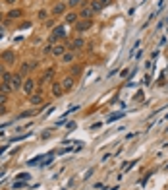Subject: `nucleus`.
<instances>
[{
  "label": "nucleus",
  "mask_w": 168,
  "mask_h": 190,
  "mask_svg": "<svg viewBox=\"0 0 168 190\" xmlns=\"http://www.w3.org/2000/svg\"><path fill=\"white\" fill-rule=\"evenodd\" d=\"M64 37H66L64 27L58 25V27H54V31H52V35H50V41H58V39H64Z\"/></svg>",
  "instance_id": "nucleus-1"
},
{
  "label": "nucleus",
  "mask_w": 168,
  "mask_h": 190,
  "mask_svg": "<svg viewBox=\"0 0 168 190\" xmlns=\"http://www.w3.org/2000/svg\"><path fill=\"white\" fill-rule=\"evenodd\" d=\"M14 60H16L14 51H4V53H2V62H4V64H14Z\"/></svg>",
  "instance_id": "nucleus-2"
},
{
  "label": "nucleus",
  "mask_w": 168,
  "mask_h": 190,
  "mask_svg": "<svg viewBox=\"0 0 168 190\" xmlns=\"http://www.w3.org/2000/svg\"><path fill=\"white\" fill-rule=\"evenodd\" d=\"M21 82H23V80H21V74H14L12 80H10V84H12L14 89H20V87H21Z\"/></svg>",
  "instance_id": "nucleus-3"
},
{
  "label": "nucleus",
  "mask_w": 168,
  "mask_h": 190,
  "mask_svg": "<svg viewBox=\"0 0 168 190\" xmlns=\"http://www.w3.org/2000/svg\"><path fill=\"white\" fill-rule=\"evenodd\" d=\"M91 27V20H85V21H79V23H75V31H87Z\"/></svg>",
  "instance_id": "nucleus-4"
},
{
  "label": "nucleus",
  "mask_w": 168,
  "mask_h": 190,
  "mask_svg": "<svg viewBox=\"0 0 168 190\" xmlns=\"http://www.w3.org/2000/svg\"><path fill=\"white\" fill-rule=\"evenodd\" d=\"M33 87H35V82H33L31 78H29V80H25V82H23V91H25L27 95H31Z\"/></svg>",
  "instance_id": "nucleus-5"
},
{
  "label": "nucleus",
  "mask_w": 168,
  "mask_h": 190,
  "mask_svg": "<svg viewBox=\"0 0 168 190\" xmlns=\"http://www.w3.org/2000/svg\"><path fill=\"white\" fill-rule=\"evenodd\" d=\"M52 54H54V56H64V54H66V47L64 45L52 47Z\"/></svg>",
  "instance_id": "nucleus-6"
},
{
  "label": "nucleus",
  "mask_w": 168,
  "mask_h": 190,
  "mask_svg": "<svg viewBox=\"0 0 168 190\" xmlns=\"http://www.w3.org/2000/svg\"><path fill=\"white\" fill-rule=\"evenodd\" d=\"M62 93H64V87H62V84H58V82H56V84H52V95L60 97Z\"/></svg>",
  "instance_id": "nucleus-7"
},
{
  "label": "nucleus",
  "mask_w": 168,
  "mask_h": 190,
  "mask_svg": "<svg viewBox=\"0 0 168 190\" xmlns=\"http://www.w3.org/2000/svg\"><path fill=\"white\" fill-rule=\"evenodd\" d=\"M0 91H2V93H10V91H14L12 84H10V82H6V80H2V85H0Z\"/></svg>",
  "instance_id": "nucleus-8"
},
{
  "label": "nucleus",
  "mask_w": 168,
  "mask_h": 190,
  "mask_svg": "<svg viewBox=\"0 0 168 190\" xmlns=\"http://www.w3.org/2000/svg\"><path fill=\"white\" fill-rule=\"evenodd\" d=\"M33 66H35V64H29V62H23V64H21V68H20V74H21V76H27V74H29V70H31Z\"/></svg>",
  "instance_id": "nucleus-9"
},
{
  "label": "nucleus",
  "mask_w": 168,
  "mask_h": 190,
  "mask_svg": "<svg viewBox=\"0 0 168 190\" xmlns=\"http://www.w3.org/2000/svg\"><path fill=\"white\" fill-rule=\"evenodd\" d=\"M62 87H64V89H71V87H73V78H71V76H66L64 82H62Z\"/></svg>",
  "instance_id": "nucleus-10"
},
{
  "label": "nucleus",
  "mask_w": 168,
  "mask_h": 190,
  "mask_svg": "<svg viewBox=\"0 0 168 190\" xmlns=\"http://www.w3.org/2000/svg\"><path fill=\"white\" fill-rule=\"evenodd\" d=\"M64 12H66L64 4H56V6L52 8V14H54V16H60V14H64Z\"/></svg>",
  "instance_id": "nucleus-11"
},
{
  "label": "nucleus",
  "mask_w": 168,
  "mask_h": 190,
  "mask_svg": "<svg viewBox=\"0 0 168 190\" xmlns=\"http://www.w3.org/2000/svg\"><path fill=\"white\" fill-rule=\"evenodd\" d=\"M83 45H85V41H83V39H73L70 47H71V49H81Z\"/></svg>",
  "instance_id": "nucleus-12"
},
{
  "label": "nucleus",
  "mask_w": 168,
  "mask_h": 190,
  "mask_svg": "<svg viewBox=\"0 0 168 190\" xmlns=\"http://www.w3.org/2000/svg\"><path fill=\"white\" fill-rule=\"evenodd\" d=\"M93 14V10H91V6H87V8H83L81 10V18H85V20H89V16Z\"/></svg>",
  "instance_id": "nucleus-13"
},
{
  "label": "nucleus",
  "mask_w": 168,
  "mask_h": 190,
  "mask_svg": "<svg viewBox=\"0 0 168 190\" xmlns=\"http://www.w3.org/2000/svg\"><path fill=\"white\" fill-rule=\"evenodd\" d=\"M31 103L33 105H41V103H43V97H41L39 93H35V95L31 97Z\"/></svg>",
  "instance_id": "nucleus-14"
},
{
  "label": "nucleus",
  "mask_w": 168,
  "mask_h": 190,
  "mask_svg": "<svg viewBox=\"0 0 168 190\" xmlns=\"http://www.w3.org/2000/svg\"><path fill=\"white\" fill-rule=\"evenodd\" d=\"M14 190H20V188H25V180H16V182L12 184Z\"/></svg>",
  "instance_id": "nucleus-15"
},
{
  "label": "nucleus",
  "mask_w": 168,
  "mask_h": 190,
  "mask_svg": "<svg viewBox=\"0 0 168 190\" xmlns=\"http://www.w3.org/2000/svg\"><path fill=\"white\" fill-rule=\"evenodd\" d=\"M101 2H99V0H93V2H91V10H93V12H99V10H101Z\"/></svg>",
  "instance_id": "nucleus-16"
},
{
  "label": "nucleus",
  "mask_w": 168,
  "mask_h": 190,
  "mask_svg": "<svg viewBox=\"0 0 168 190\" xmlns=\"http://www.w3.org/2000/svg\"><path fill=\"white\" fill-rule=\"evenodd\" d=\"M52 76H54V70L50 68V70H46V72H45V76H43V82H48V80H52Z\"/></svg>",
  "instance_id": "nucleus-17"
},
{
  "label": "nucleus",
  "mask_w": 168,
  "mask_h": 190,
  "mask_svg": "<svg viewBox=\"0 0 168 190\" xmlns=\"http://www.w3.org/2000/svg\"><path fill=\"white\" fill-rule=\"evenodd\" d=\"M78 18H79L78 14H68V16H66V21H70V23H73V21L78 20Z\"/></svg>",
  "instance_id": "nucleus-18"
},
{
  "label": "nucleus",
  "mask_w": 168,
  "mask_h": 190,
  "mask_svg": "<svg viewBox=\"0 0 168 190\" xmlns=\"http://www.w3.org/2000/svg\"><path fill=\"white\" fill-rule=\"evenodd\" d=\"M37 111H23V112H20L18 115V118H25V117H31V115H35Z\"/></svg>",
  "instance_id": "nucleus-19"
},
{
  "label": "nucleus",
  "mask_w": 168,
  "mask_h": 190,
  "mask_svg": "<svg viewBox=\"0 0 168 190\" xmlns=\"http://www.w3.org/2000/svg\"><path fill=\"white\" fill-rule=\"evenodd\" d=\"M23 138H29V132H25V134H20V136H14L12 142H20V140H23Z\"/></svg>",
  "instance_id": "nucleus-20"
},
{
  "label": "nucleus",
  "mask_w": 168,
  "mask_h": 190,
  "mask_svg": "<svg viewBox=\"0 0 168 190\" xmlns=\"http://www.w3.org/2000/svg\"><path fill=\"white\" fill-rule=\"evenodd\" d=\"M20 16H21V10H12L8 14V18H20Z\"/></svg>",
  "instance_id": "nucleus-21"
},
{
  "label": "nucleus",
  "mask_w": 168,
  "mask_h": 190,
  "mask_svg": "<svg viewBox=\"0 0 168 190\" xmlns=\"http://www.w3.org/2000/svg\"><path fill=\"white\" fill-rule=\"evenodd\" d=\"M120 117H124V112H116V115H110V117H108V122H112V120H116V118H120Z\"/></svg>",
  "instance_id": "nucleus-22"
},
{
  "label": "nucleus",
  "mask_w": 168,
  "mask_h": 190,
  "mask_svg": "<svg viewBox=\"0 0 168 190\" xmlns=\"http://www.w3.org/2000/svg\"><path fill=\"white\" fill-rule=\"evenodd\" d=\"M62 58H64V62H71V60H73V54H71V53H66Z\"/></svg>",
  "instance_id": "nucleus-23"
},
{
  "label": "nucleus",
  "mask_w": 168,
  "mask_h": 190,
  "mask_svg": "<svg viewBox=\"0 0 168 190\" xmlns=\"http://www.w3.org/2000/svg\"><path fill=\"white\" fill-rule=\"evenodd\" d=\"M29 178V175L27 173H21V175H18V180H27Z\"/></svg>",
  "instance_id": "nucleus-24"
},
{
  "label": "nucleus",
  "mask_w": 168,
  "mask_h": 190,
  "mask_svg": "<svg viewBox=\"0 0 168 190\" xmlns=\"http://www.w3.org/2000/svg\"><path fill=\"white\" fill-rule=\"evenodd\" d=\"M68 4H70V6H78V4H81V0H70Z\"/></svg>",
  "instance_id": "nucleus-25"
},
{
  "label": "nucleus",
  "mask_w": 168,
  "mask_h": 190,
  "mask_svg": "<svg viewBox=\"0 0 168 190\" xmlns=\"http://www.w3.org/2000/svg\"><path fill=\"white\" fill-rule=\"evenodd\" d=\"M43 53H45V54H50L52 53V47H45V49H43Z\"/></svg>",
  "instance_id": "nucleus-26"
},
{
  "label": "nucleus",
  "mask_w": 168,
  "mask_h": 190,
  "mask_svg": "<svg viewBox=\"0 0 168 190\" xmlns=\"http://www.w3.org/2000/svg\"><path fill=\"white\" fill-rule=\"evenodd\" d=\"M75 126H78V124H75V122H68V130H73Z\"/></svg>",
  "instance_id": "nucleus-27"
},
{
  "label": "nucleus",
  "mask_w": 168,
  "mask_h": 190,
  "mask_svg": "<svg viewBox=\"0 0 168 190\" xmlns=\"http://www.w3.org/2000/svg\"><path fill=\"white\" fill-rule=\"evenodd\" d=\"M99 2H101V6H108L110 4V0H99Z\"/></svg>",
  "instance_id": "nucleus-28"
},
{
  "label": "nucleus",
  "mask_w": 168,
  "mask_h": 190,
  "mask_svg": "<svg viewBox=\"0 0 168 190\" xmlns=\"http://www.w3.org/2000/svg\"><path fill=\"white\" fill-rule=\"evenodd\" d=\"M6 74V70H4V64H0V76H4Z\"/></svg>",
  "instance_id": "nucleus-29"
},
{
  "label": "nucleus",
  "mask_w": 168,
  "mask_h": 190,
  "mask_svg": "<svg viewBox=\"0 0 168 190\" xmlns=\"http://www.w3.org/2000/svg\"><path fill=\"white\" fill-rule=\"evenodd\" d=\"M6 112V109H4V105H0V115H4Z\"/></svg>",
  "instance_id": "nucleus-30"
},
{
  "label": "nucleus",
  "mask_w": 168,
  "mask_h": 190,
  "mask_svg": "<svg viewBox=\"0 0 168 190\" xmlns=\"http://www.w3.org/2000/svg\"><path fill=\"white\" fill-rule=\"evenodd\" d=\"M2 153H4V147H0V155H2Z\"/></svg>",
  "instance_id": "nucleus-31"
},
{
  "label": "nucleus",
  "mask_w": 168,
  "mask_h": 190,
  "mask_svg": "<svg viewBox=\"0 0 168 190\" xmlns=\"http://www.w3.org/2000/svg\"><path fill=\"white\" fill-rule=\"evenodd\" d=\"M6 2H10V4H14V2H16V0H6Z\"/></svg>",
  "instance_id": "nucleus-32"
},
{
  "label": "nucleus",
  "mask_w": 168,
  "mask_h": 190,
  "mask_svg": "<svg viewBox=\"0 0 168 190\" xmlns=\"http://www.w3.org/2000/svg\"><path fill=\"white\" fill-rule=\"evenodd\" d=\"M164 118H168V112H166V117H164Z\"/></svg>",
  "instance_id": "nucleus-33"
}]
</instances>
